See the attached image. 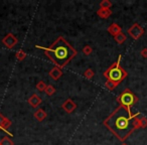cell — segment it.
<instances>
[{
    "label": "cell",
    "mask_w": 147,
    "mask_h": 145,
    "mask_svg": "<svg viewBox=\"0 0 147 145\" xmlns=\"http://www.w3.org/2000/svg\"><path fill=\"white\" fill-rule=\"evenodd\" d=\"M138 97L132 93L130 89H125L118 97H117V102L120 104V106L126 108L127 110L131 111V108L138 102Z\"/></svg>",
    "instance_id": "277c9868"
},
{
    "label": "cell",
    "mask_w": 147,
    "mask_h": 145,
    "mask_svg": "<svg viewBox=\"0 0 147 145\" xmlns=\"http://www.w3.org/2000/svg\"><path fill=\"white\" fill-rule=\"evenodd\" d=\"M18 40L17 38L12 34V33H8L6 36H4V38L2 39V43L7 47V49H13L15 45H17Z\"/></svg>",
    "instance_id": "8992f818"
},
{
    "label": "cell",
    "mask_w": 147,
    "mask_h": 145,
    "mask_svg": "<svg viewBox=\"0 0 147 145\" xmlns=\"http://www.w3.org/2000/svg\"><path fill=\"white\" fill-rule=\"evenodd\" d=\"M144 28L138 24V23H134L130 28L128 29V34L132 37L134 40L139 39L143 34H144Z\"/></svg>",
    "instance_id": "5b68a950"
},
{
    "label": "cell",
    "mask_w": 147,
    "mask_h": 145,
    "mask_svg": "<svg viewBox=\"0 0 147 145\" xmlns=\"http://www.w3.org/2000/svg\"><path fill=\"white\" fill-rule=\"evenodd\" d=\"M139 112L132 113V111L119 106L105 119L103 124L119 140L124 142L135 130L139 129Z\"/></svg>",
    "instance_id": "6da1fadb"
},
{
    "label": "cell",
    "mask_w": 147,
    "mask_h": 145,
    "mask_svg": "<svg viewBox=\"0 0 147 145\" xmlns=\"http://www.w3.org/2000/svg\"><path fill=\"white\" fill-rule=\"evenodd\" d=\"M122 145H128V144H126V143H123V144Z\"/></svg>",
    "instance_id": "d4e9b609"
},
{
    "label": "cell",
    "mask_w": 147,
    "mask_h": 145,
    "mask_svg": "<svg viewBox=\"0 0 147 145\" xmlns=\"http://www.w3.org/2000/svg\"><path fill=\"white\" fill-rule=\"evenodd\" d=\"M112 7V2L110 0H102L100 2V8L103 9H110Z\"/></svg>",
    "instance_id": "9a60e30c"
},
{
    "label": "cell",
    "mask_w": 147,
    "mask_h": 145,
    "mask_svg": "<svg viewBox=\"0 0 147 145\" xmlns=\"http://www.w3.org/2000/svg\"><path fill=\"white\" fill-rule=\"evenodd\" d=\"M10 126H11V121L0 113V130L4 131V132L7 133L9 136H12V134L8 132V128Z\"/></svg>",
    "instance_id": "52a82bcc"
},
{
    "label": "cell",
    "mask_w": 147,
    "mask_h": 145,
    "mask_svg": "<svg viewBox=\"0 0 147 145\" xmlns=\"http://www.w3.org/2000/svg\"><path fill=\"white\" fill-rule=\"evenodd\" d=\"M147 127V118L146 117H140L139 118V128H146Z\"/></svg>",
    "instance_id": "ffe728a7"
},
{
    "label": "cell",
    "mask_w": 147,
    "mask_h": 145,
    "mask_svg": "<svg viewBox=\"0 0 147 145\" xmlns=\"http://www.w3.org/2000/svg\"><path fill=\"white\" fill-rule=\"evenodd\" d=\"M140 55H141V57H142L146 59V57H147V47H144V49H141Z\"/></svg>",
    "instance_id": "cb8c5ba5"
},
{
    "label": "cell",
    "mask_w": 147,
    "mask_h": 145,
    "mask_svg": "<svg viewBox=\"0 0 147 145\" xmlns=\"http://www.w3.org/2000/svg\"><path fill=\"white\" fill-rule=\"evenodd\" d=\"M107 30H108V32L110 33L111 35H113V36H116L117 34L122 32V28H121L120 25L117 24V23H112V24L108 27Z\"/></svg>",
    "instance_id": "30bf717a"
},
{
    "label": "cell",
    "mask_w": 147,
    "mask_h": 145,
    "mask_svg": "<svg viewBox=\"0 0 147 145\" xmlns=\"http://www.w3.org/2000/svg\"><path fill=\"white\" fill-rule=\"evenodd\" d=\"M61 76H63V71H61V69H59V67H55L53 69H51V71H49V77H51L53 80H55V81L59 80Z\"/></svg>",
    "instance_id": "8fae6325"
},
{
    "label": "cell",
    "mask_w": 147,
    "mask_h": 145,
    "mask_svg": "<svg viewBox=\"0 0 147 145\" xmlns=\"http://www.w3.org/2000/svg\"><path fill=\"white\" fill-rule=\"evenodd\" d=\"M61 108H63V110H65L67 113L71 114V113H73L74 111L76 110L77 104L75 102H74L73 100H71V99H67V100H65V103H63V104L61 105Z\"/></svg>",
    "instance_id": "ba28073f"
},
{
    "label": "cell",
    "mask_w": 147,
    "mask_h": 145,
    "mask_svg": "<svg viewBox=\"0 0 147 145\" xmlns=\"http://www.w3.org/2000/svg\"><path fill=\"white\" fill-rule=\"evenodd\" d=\"M27 102H28V104L30 105L32 108H37L41 103V98L37 96L36 94H32L31 95V97H29V99H28Z\"/></svg>",
    "instance_id": "9c48e42d"
},
{
    "label": "cell",
    "mask_w": 147,
    "mask_h": 145,
    "mask_svg": "<svg viewBox=\"0 0 147 145\" xmlns=\"http://www.w3.org/2000/svg\"><path fill=\"white\" fill-rule=\"evenodd\" d=\"M0 145H14L13 141L11 140L9 137H3L1 140H0Z\"/></svg>",
    "instance_id": "ac0fdd59"
},
{
    "label": "cell",
    "mask_w": 147,
    "mask_h": 145,
    "mask_svg": "<svg viewBox=\"0 0 147 145\" xmlns=\"http://www.w3.org/2000/svg\"><path fill=\"white\" fill-rule=\"evenodd\" d=\"M121 59H122L121 55H119L118 59L114 63H112V65H110L104 73L105 78L108 81H111L114 84H116L117 86L128 76V73L120 65Z\"/></svg>",
    "instance_id": "3957f363"
},
{
    "label": "cell",
    "mask_w": 147,
    "mask_h": 145,
    "mask_svg": "<svg viewBox=\"0 0 147 145\" xmlns=\"http://www.w3.org/2000/svg\"><path fill=\"white\" fill-rule=\"evenodd\" d=\"M15 57H16V59H18V61H23V59H25V57H26V53H25V51H23V49H19V51H17L16 53H15Z\"/></svg>",
    "instance_id": "2e32d148"
},
{
    "label": "cell",
    "mask_w": 147,
    "mask_h": 145,
    "mask_svg": "<svg viewBox=\"0 0 147 145\" xmlns=\"http://www.w3.org/2000/svg\"><path fill=\"white\" fill-rule=\"evenodd\" d=\"M33 116H34V118L36 119L37 121L41 122V121H43L47 118V113H45V111L43 110V109H37L34 112V114H33Z\"/></svg>",
    "instance_id": "4fadbf2b"
},
{
    "label": "cell",
    "mask_w": 147,
    "mask_h": 145,
    "mask_svg": "<svg viewBox=\"0 0 147 145\" xmlns=\"http://www.w3.org/2000/svg\"><path fill=\"white\" fill-rule=\"evenodd\" d=\"M94 75H95V73L92 69H88L86 71H85V77H86L88 80H91V79L94 77Z\"/></svg>",
    "instance_id": "7402d4cb"
},
{
    "label": "cell",
    "mask_w": 147,
    "mask_h": 145,
    "mask_svg": "<svg viewBox=\"0 0 147 145\" xmlns=\"http://www.w3.org/2000/svg\"><path fill=\"white\" fill-rule=\"evenodd\" d=\"M114 39L116 40V42L118 43V45H122V43H124L125 41H126L127 37L124 33L121 32V33H119V34H117L116 36H114Z\"/></svg>",
    "instance_id": "5bb4252c"
},
{
    "label": "cell",
    "mask_w": 147,
    "mask_h": 145,
    "mask_svg": "<svg viewBox=\"0 0 147 145\" xmlns=\"http://www.w3.org/2000/svg\"><path fill=\"white\" fill-rule=\"evenodd\" d=\"M45 94H47V96H53V95L55 93V88L53 86V85H47V89H45Z\"/></svg>",
    "instance_id": "e0dca14e"
},
{
    "label": "cell",
    "mask_w": 147,
    "mask_h": 145,
    "mask_svg": "<svg viewBox=\"0 0 147 145\" xmlns=\"http://www.w3.org/2000/svg\"><path fill=\"white\" fill-rule=\"evenodd\" d=\"M117 87V85L116 84H114L113 82H111V81H108L107 80L106 81V83H105V88L106 89H108L109 91H113L115 88Z\"/></svg>",
    "instance_id": "d6986e66"
},
{
    "label": "cell",
    "mask_w": 147,
    "mask_h": 145,
    "mask_svg": "<svg viewBox=\"0 0 147 145\" xmlns=\"http://www.w3.org/2000/svg\"><path fill=\"white\" fill-rule=\"evenodd\" d=\"M36 89L39 92H45V89H47V84L45 82H42V81H40V82H38L36 84Z\"/></svg>",
    "instance_id": "44dd1931"
},
{
    "label": "cell",
    "mask_w": 147,
    "mask_h": 145,
    "mask_svg": "<svg viewBox=\"0 0 147 145\" xmlns=\"http://www.w3.org/2000/svg\"><path fill=\"white\" fill-rule=\"evenodd\" d=\"M97 15L100 16L101 18L107 19L112 15V10L111 9H103V8H99L97 10Z\"/></svg>",
    "instance_id": "7c38bea8"
},
{
    "label": "cell",
    "mask_w": 147,
    "mask_h": 145,
    "mask_svg": "<svg viewBox=\"0 0 147 145\" xmlns=\"http://www.w3.org/2000/svg\"><path fill=\"white\" fill-rule=\"evenodd\" d=\"M36 47L42 49L45 55L59 69L65 67L77 55V51L63 36L57 37L49 47Z\"/></svg>",
    "instance_id": "7a4b0ae2"
},
{
    "label": "cell",
    "mask_w": 147,
    "mask_h": 145,
    "mask_svg": "<svg viewBox=\"0 0 147 145\" xmlns=\"http://www.w3.org/2000/svg\"><path fill=\"white\" fill-rule=\"evenodd\" d=\"M92 51H93V49L90 47V45H86V47L83 49V53H84L86 55H91V53H92Z\"/></svg>",
    "instance_id": "603a6c76"
}]
</instances>
